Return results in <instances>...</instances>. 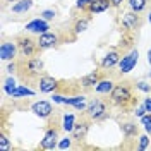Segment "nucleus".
<instances>
[{"mask_svg":"<svg viewBox=\"0 0 151 151\" xmlns=\"http://www.w3.org/2000/svg\"><path fill=\"white\" fill-rule=\"evenodd\" d=\"M141 24V21H139V16H137V12H125L122 16V28L125 29H136L137 26Z\"/></svg>","mask_w":151,"mask_h":151,"instance_id":"obj_8","label":"nucleus"},{"mask_svg":"<svg viewBox=\"0 0 151 151\" xmlns=\"http://www.w3.org/2000/svg\"><path fill=\"white\" fill-rule=\"evenodd\" d=\"M10 148H12V146H10L7 136H5V134H2V136H0V150H2V151H7V150H10Z\"/></svg>","mask_w":151,"mask_h":151,"instance_id":"obj_28","label":"nucleus"},{"mask_svg":"<svg viewBox=\"0 0 151 151\" xmlns=\"http://www.w3.org/2000/svg\"><path fill=\"white\" fill-rule=\"evenodd\" d=\"M137 58H139V52H137V50H131L125 57H122V58H120V62H119L120 72H122V74H129L132 69L136 67Z\"/></svg>","mask_w":151,"mask_h":151,"instance_id":"obj_1","label":"nucleus"},{"mask_svg":"<svg viewBox=\"0 0 151 151\" xmlns=\"http://www.w3.org/2000/svg\"><path fill=\"white\" fill-rule=\"evenodd\" d=\"M64 105H70V106H74L76 110H79V112H83V110L88 108L86 106V96H83V94H77V96H72V98H65Z\"/></svg>","mask_w":151,"mask_h":151,"instance_id":"obj_12","label":"nucleus"},{"mask_svg":"<svg viewBox=\"0 0 151 151\" xmlns=\"http://www.w3.org/2000/svg\"><path fill=\"white\" fill-rule=\"evenodd\" d=\"M35 94V91L33 89H29V88H26V86H17L14 91H12V98H22V96H33Z\"/></svg>","mask_w":151,"mask_h":151,"instance_id":"obj_19","label":"nucleus"},{"mask_svg":"<svg viewBox=\"0 0 151 151\" xmlns=\"http://www.w3.org/2000/svg\"><path fill=\"white\" fill-rule=\"evenodd\" d=\"M5 2H16V0H5Z\"/></svg>","mask_w":151,"mask_h":151,"instance_id":"obj_40","label":"nucleus"},{"mask_svg":"<svg viewBox=\"0 0 151 151\" xmlns=\"http://www.w3.org/2000/svg\"><path fill=\"white\" fill-rule=\"evenodd\" d=\"M55 16H57V12L53 9H47L40 14V17H43L45 21H52V19H55Z\"/></svg>","mask_w":151,"mask_h":151,"instance_id":"obj_27","label":"nucleus"},{"mask_svg":"<svg viewBox=\"0 0 151 151\" xmlns=\"http://www.w3.org/2000/svg\"><path fill=\"white\" fill-rule=\"evenodd\" d=\"M52 98H53V101H55V103H64V100H65V98H64V96H60V94H53Z\"/></svg>","mask_w":151,"mask_h":151,"instance_id":"obj_34","label":"nucleus"},{"mask_svg":"<svg viewBox=\"0 0 151 151\" xmlns=\"http://www.w3.org/2000/svg\"><path fill=\"white\" fill-rule=\"evenodd\" d=\"M57 86H58V84H57L55 77L43 76V77L40 79V91H41V93H52V91H55Z\"/></svg>","mask_w":151,"mask_h":151,"instance_id":"obj_11","label":"nucleus"},{"mask_svg":"<svg viewBox=\"0 0 151 151\" xmlns=\"http://www.w3.org/2000/svg\"><path fill=\"white\" fill-rule=\"evenodd\" d=\"M144 112H146V108H144V105H142V106H139V108L136 110V115H137V117H142Z\"/></svg>","mask_w":151,"mask_h":151,"instance_id":"obj_35","label":"nucleus"},{"mask_svg":"<svg viewBox=\"0 0 151 151\" xmlns=\"http://www.w3.org/2000/svg\"><path fill=\"white\" fill-rule=\"evenodd\" d=\"M33 7V2L31 0H17L14 5H12V12L14 14H24Z\"/></svg>","mask_w":151,"mask_h":151,"instance_id":"obj_16","label":"nucleus"},{"mask_svg":"<svg viewBox=\"0 0 151 151\" xmlns=\"http://www.w3.org/2000/svg\"><path fill=\"white\" fill-rule=\"evenodd\" d=\"M17 88V84H16V81H14V77H9V79H5V83H4V91L9 94H12V91Z\"/></svg>","mask_w":151,"mask_h":151,"instance_id":"obj_24","label":"nucleus"},{"mask_svg":"<svg viewBox=\"0 0 151 151\" xmlns=\"http://www.w3.org/2000/svg\"><path fill=\"white\" fill-rule=\"evenodd\" d=\"M144 108H146V112H150L151 113V98H146V100H144Z\"/></svg>","mask_w":151,"mask_h":151,"instance_id":"obj_33","label":"nucleus"},{"mask_svg":"<svg viewBox=\"0 0 151 151\" xmlns=\"http://www.w3.org/2000/svg\"><path fill=\"white\" fill-rule=\"evenodd\" d=\"M150 76H151V70H150Z\"/></svg>","mask_w":151,"mask_h":151,"instance_id":"obj_41","label":"nucleus"},{"mask_svg":"<svg viewBox=\"0 0 151 151\" xmlns=\"http://www.w3.org/2000/svg\"><path fill=\"white\" fill-rule=\"evenodd\" d=\"M98 81H100V74H98V72H91V74L81 77V86H84V88H91V86L98 84Z\"/></svg>","mask_w":151,"mask_h":151,"instance_id":"obj_18","label":"nucleus"},{"mask_svg":"<svg viewBox=\"0 0 151 151\" xmlns=\"http://www.w3.org/2000/svg\"><path fill=\"white\" fill-rule=\"evenodd\" d=\"M146 2L148 0H129V7H131V10L139 14L141 10L146 9Z\"/></svg>","mask_w":151,"mask_h":151,"instance_id":"obj_21","label":"nucleus"},{"mask_svg":"<svg viewBox=\"0 0 151 151\" xmlns=\"http://www.w3.org/2000/svg\"><path fill=\"white\" fill-rule=\"evenodd\" d=\"M112 7V4H110V0H94L89 4V12H93V14H100V12H105V10H108Z\"/></svg>","mask_w":151,"mask_h":151,"instance_id":"obj_13","label":"nucleus"},{"mask_svg":"<svg viewBox=\"0 0 151 151\" xmlns=\"http://www.w3.org/2000/svg\"><path fill=\"white\" fill-rule=\"evenodd\" d=\"M17 47H19V52L24 57H31V55H35V52H36V48H38V43H35L31 38H21L17 41Z\"/></svg>","mask_w":151,"mask_h":151,"instance_id":"obj_6","label":"nucleus"},{"mask_svg":"<svg viewBox=\"0 0 151 151\" xmlns=\"http://www.w3.org/2000/svg\"><path fill=\"white\" fill-rule=\"evenodd\" d=\"M110 98H112L113 103L117 105H125L127 101H131V91H129V88H125V86H115L112 89V93H110Z\"/></svg>","mask_w":151,"mask_h":151,"instance_id":"obj_2","label":"nucleus"},{"mask_svg":"<svg viewBox=\"0 0 151 151\" xmlns=\"http://www.w3.org/2000/svg\"><path fill=\"white\" fill-rule=\"evenodd\" d=\"M57 131L55 129H48L45 132V136H43V139H41V148L43 150H53L57 148Z\"/></svg>","mask_w":151,"mask_h":151,"instance_id":"obj_10","label":"nucleus"},{"mask_svg":"<svg viewBox=\"0 0 151 151\" xmlns=\"http://www.w3.org/2000/svg\"><path fill=\"white\" fill-rule=\"evenodd\" d=\"M86 131H88V124H76L74 127V137L76 139H79V137H84Z\"/></svg>","mask_w":151,"mask_h":151,"instance_id":"obj_23","label":"nucleus"},{"mask_svg":"<svg viewBox=\"0 0 151 151\" xmlns=\"http://www.w3.org/2000/svg\"><path fill=\"white\" fill-rule=\"evenodd\" d=\"M113 88H115L113 86V81H110V79H100L98 84L94 86V91L100 93V94H108V93H112Z\"/></svg>","mask_w":151,"mask_h":151,"instance_id":"obj_15","label":"nucleus"},{"mask_svg":"<svg viewBox=\"0 0 151 151\" xmlns=\"http://www.w3.org/2000/svg\"><path fill=\"white\" fill-rule=\"evenodd\" d=\"M148 21L151 22V10H150V16H148Z\"/></svg>","mask_w":151,"mask_h":151,"instance_id":"obj_39","label":"nucleus"},{"mask_svg":"<svg viewBox=\"0 0 151 151\" xmlns=\"http://www.w3.org/2000/svg\"><path fill=\"white\" fill-rule=\"evenodd\" d=\"M48 29H50V24H48V21H45L43 17L33 19L31 22H28V24H26V31H29V33H36V35L47 33Z\"/></svg>","mask_w":151,"mask_h":151,"instance_id":"obj_5","label":"nucleus"},{"mask_svg":"<svg viewBox=\"0 0 151 151\" xmlns=\"http://www.w3.org/2000/svg\"><path fill=\"white\" fill-rule=\"evenodd\" d=\"M70 144H72L70 137H65V139H62V141L58 142V148L60 150H67V148H70Z\"/></svg>","mask_w":151,"mask_h":151,"instance_id":"obj_30","label":"nucleus"},{"mask_svg":"<svg viewBox=\"0 0 151 151\" xmlns=\"http://www.w3.org/2000/svg\"><path fill=\"white\" fill-rule=\"evenodd\" d=\"M41 70H43V60H40V58H31L28 62V72L31 76L40 74Z\"/></svg>","mask_w":151,"mask_h":151,"instance_id":"obj_17","label":"nucleus"},{"mask_svg":"<svg viewBox=\"0 0 151 151\" xmlns=\"http://www.w3.org/2000/svg\"><path fill=\"white\" fill-rule=\"evenodd\" d=\"M148 62H150V64H151V48H150V50H148Z\"/></svg>","mask_w":151,"mask_h":151,"instance_id":"obj_38","label":"nucleus"},{"mask_svg":"<svg viewBox=\"0 0 151 151\" xmlns=\"http://www.w3.org/2000/svg\"><path fill=\"white\" fill-rule=\"evenodd\" d=\"M148 146H150V137H148V136H141V137H139V150L144 151Z\"/></svg>","mask_w":151,"mask_h":151,"instance_id":"obj_29","label":"nucleus"},{"mask_svg":"<svg viewBox=\"0 0 151 151\" xmlns=\"http://www.w3.org/2000/svg\"><path fill=\"white\" fill-rule=\"evenodd\" d=\"M122 129H124V134L125 136H134L136 132H137V127H136V124H124L122 125Z\"/></svg>","mask_w":151,"mask_h":151,"instance_id":"obj_25","label":"nucleus"},{"mask_svg":"<svg viewBox=\"0 0 151 151\" xmlns=\"http://www.w3.org/2000/svg\"><path fill=\"white\" fill-rule=\"evenodd\" d=\"M91 2H94V0H77L76 2V5L79 7V9H84V7H89V4Z\"/></svg>","mask_w":151,"mask_h":151,"instance_id":"obj_32","label":"nucleus"},{"mask_svg":"<svg viewBox=\"0 0 151 151\" xmlns=\"http://www.w3.org/2000/svg\"><path fill=\"white\" fill-rule=\"evenodd\" d=\"M31 110L33 113L40 117V119H48L52 113H53V106L50 101H45V100H41V101H36V103L31 105Z\"/></svg>","mask_w":151,"mask_h":151,"instance_id":"obj_3","label":"nucleus"},{"mask_svg":"<svg viewBox=\"0 0 151 151\" xmlns=\"http://www.w3.org/2000/svg\"><path fill=\"white\" fill-rule=\"evenodd\" d=\"M119 62H120V55H119L117 52H110V53H106V55L103 57L101 67H103V69H112V67H115Z\"/></svg>","mask_w":151,"mask_h":151,"instance_id":"obj_14","label":"nucleus"},{"mask_svg":"<svg viewBox=\"0 0 151 151\" xmlns=\"http://www.w3.org/2000/svg\"><path fill=\"white\" fill-rule=\"evenodd\" d=\"M7 70H9L10 74H12V72L16 70V65H14V64H9V67H7Z\"/></svg>","mask_w":151,"mask_h":151,"instance_id":"obj_37","label":"nucleus"},{"mask_svg":"<svg viewBox=\"0 0 151 151\" xmlns=\"http://www.w3.org/2000/svg\"><path fill=\"white\" fill-rule=\"evenodd\" d=\"M62 127H64V131H67V132L74 131V127H76L74 115H64V124H62Z\"/></svg>","mask_w":151,"mask_h":151,"instance_id":"obj_20","label":"nucleus"},{"mask_svg":"<svg viewBox=\"0 0 151 151\" xmlns=\"http://www.w3.org/2000/svg\"><path fill=\"white\" fill-rule=\"evenodd\" d=\"M141 124L144 125L146 132H150V136H151V113L150 115H142L141 117Z\"/></svg>","mask_w":151,"mask_h":151,"instance_id":"obj_26","label":"nucleus"},{"mask_svg":"<svg viewBox=\"0 0 151 151\" xmlns=\"http://www.w3.org/2000/svg\"><path fill=\"white\" fill-rule=\"evenodd\" d=\"M86 112H88V115H89L91 119L98 120V119L106 117V106H105V103L101 100H94V101L89 103V106L86 108Z\"/></svg>","mask_w":151,"mask_h":151,"instance_id":"obj_4","label":"nucleus"},{"mask_svg":"<svg viewBox=\"0 0 151 151\" xmlns=\"http://www.w3.org/2000/svg\"><path fill=\"white\" fill-rule=\"evenodd\" d=\"M57 41H58V38H57L55 33H41L40 38H38V48H41V50H47V48H52L57 45Z\"/></svg>","mask_w":151,"mask_h":151,"instance_id":"obj_7","label":"nucleus"},{"mask_svg":"<svg viewBox=\"0 0 151 151\" xmlns=\"http://www.w3.org/2000/svg\"><path fill=\"white\" fill-rule=\"evenodd\" d=\"M137 89H141V91H144V93H150L151 86L148 84V83H144V81H139V83H137Z\"/></svg>","mask_w":151,"mask_h":151,"instance_id":"obj_31","label":"nucleus"},{"mask_svg":"<svg viewBox=\"0 0 151 151\" xmlns=\"http://www.w3.org/2000/svg\"><path fill=\"white\" fill-rule=\"evenodd\" d=\"M88 26H89V21H88V19H79V21L76 22V26H74V33L76 35L84 33L86 29H88Z\"/></svg>","mask_w":151,"mask_h":151,"instance_id":"obj_22","label":"nucleus"},{"mask_svg":"<svg viewBox=\"0 0 151 151\" xmlns=\"http://www.w3.org/2000/svg\"><path fill=\"white\" fill-rule=\"evenodd\" d=\"M17 48L19 47H16V43H9V41L2 43V47H0V58L2 60H14V57L17 53Z\"/></svg>","mask_w":151,"mask_h":151,"instance_id":"obj_9","label":"nucleus"},{"mask_svg":"<svg viewBox=\"0 0 151 151\" xmlns=\"http://www.w3.org/2000/svg\"><path fill=\"white\" fill-rule=\"evenodd\" d=\"M124 0H110V4H112V7H120L122 5Z\"/></svg>","mask_w":151,"mask_h":151,"instance_id":"obj_36","label":"nucleus"}]
</instances>
